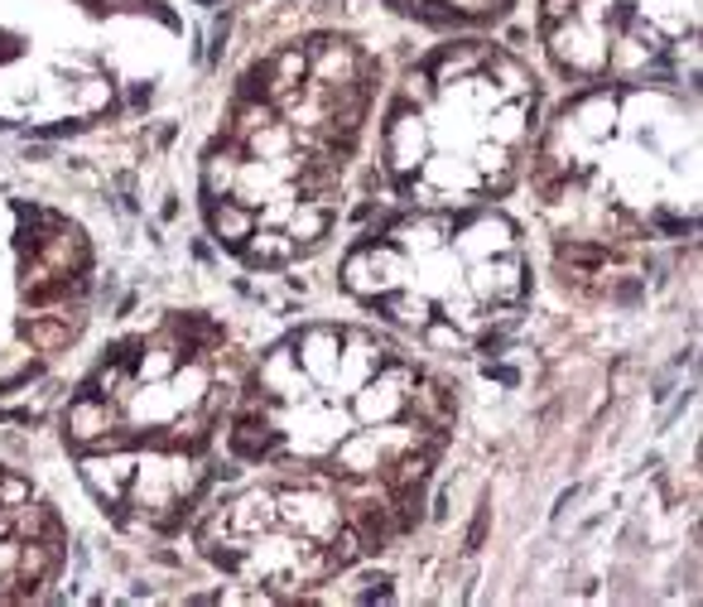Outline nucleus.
<instances>
[{
    "instance_id": "nucleus-1",
    "label": "nucleus",
    "mask_w": 703,
    "mask_h": 607,
    "mask_svg": "<svg viewBox=\"0 0 703 607\" xmlns=\"http://www.w3.org/2000/svg\"><path fill=\"white\" fill-rule=\"evenodd\" d=\"M457 430V391L400 337L323 319L285 333L241 376L227 463L304 478L396 545L419 521Z\"/></svg>"
},
{
    "instance_id": "nucleus-2",
    "label": "nucleus",
    "mask_w": 703,
    "mask_h": 607,
    "mask_svg": "<svg viewBox=\"0 0 703 607\" xmlns=\"http://www.w3.org/2000/svg\"><path fill=\"white\" fill-rule=\"evenodd\" d=\"M381 92L386 63L356 34L318 29L261 53L198 164L212 241L247 270L314 256L342 218Z\"/></svg>"
},
{
    "instance_id": "nucleus-3",
    "label": "nucleus",
    "mask_w": 703,
    "mask_h": 607,
    "mask_svg": "<svg viewBox=\"0 0 703 607\" xmlns=\"http://www.w3.org/2000/svg\"><path fill=\"white\" fill-rule=\"evenodd\" d=\"M247 352L208 309H160L102 347L63 405V454L121 531L170 535L227 463Z\"/></svg>"
},
{
    "instance_id": "nucleus-4",
    "label": "nucleus",
    "mask_w": 703,
    "mask_h": 607,
    "mask_svg": "<svg viewBox=\"0 0 703 607\" xmlns=\"http://www.w3.org/2000/svg\"><path fill=\"white\" fill-rule=\"evenodd\" d=\"M526 164L568 280L699 227V111L675 87H588L535 131Z\"/></svg>"
},
{
    "instance_id": "nucleus-5",
    "label": "nucleus",
    "mask_w": 703,
    "mask_h": 607,
    "mask_svg": "<svg viewBox=\"0 0 703 607\" xmlns=\"http://www.w3.org/2000/svg\"><path fill=\"white\" fill-rule=\"evenodd\" d=\"M376 111V194L396 208H463L516 188L540 131V83L492 39H449L424 49Z\"/></svg>"
},
{
    "instance_id": "nucleus-6",
    "label": "nucleus",
    "mask_w": 703,
    "mask_h": 607,
    "mask_svg": "<svg viewBox=\"0 0 703 607\" xmlns=\"http://www.w3.org/2000/svg\"><path fill=\"white\" fill-rule=\"evenodd\" d=\"M188 53L174 0H0V131H87L145 111Z\"/></svg>"
},
{
    "instance_id": "nucleus-7",
    "label": "nucleus",
    "mask_w": 703,
    "mask_h": 607,
    "mask_svg": "<svg viewBox=\"0 0 703 607\" xmlns=\"http://www.w3.org/2000/svg\"><path fill=\"white\" fill-rule=\"evenodd\" d=\"M338 285L386 329L429 347H463L526 299L530 265L520 227L487 202L400 208L348 246Z\"/></svg>"
},
{
    "instance_id": "nucleus-8",
    "label": "nucleus",
    "mask_w": 703,
    "mask_h": 607,
    "mask_svg": "<svg viewBox=\"0 0 703 607\" xmlns=\"http://www.w3.org/2000/svg\"><path fill=\"white\" fill-rule=\"evenodd\" d=\"M198 549L212 569L261 593H309L386 545L338 492L241 468L237 482L198 506Z\"/></svg>"
},
{
    "instance_id": "nucleus-9",
    "label": "nucleus",
    "mask_w": 703,
    "mask_h": 607,
    "mask_svg": "<svg viewBox=\"0 0 703 607\" xmlns=\"http://www.w3.org/2000/svg\"><path fill=\"white\" fill-rule=\"evenodd\" d=\"M97 309V241L35 194H0V400L43 381Z\"/></svg>"
},
{
    "instance_id": "nucleus-10",
    "label": "nucleus",
    "mask_w": 703,
    "mask_h": 607,
    "mask_svg": "<svg viewBox=\"0 0 703 607\" xmlns=\"http://www.w3.org/2000/svg\"><path fill=\"white\" fill-rule=\"evenodd\" d=\"M535 29L568 83H651L694 63L699 0H535Z\"/></svg>"
},
{
    "instance_id": "nucleus-11",
    "label": "nucleus",
    "mask_w": 703,
    "mask_h": 607,
    "mask_svg": "<svg viewBox=\"0 0 703 607\" xmlns=\"http://www.w3.org/2000/svg\"><path fill=\"white\" fill-rule=\"evenodd\" d=\"M68 521L29 472L0 463V603H35L63 579Z\"/></svg>"
},
{
    "instance_id": "nucleus-12",
    "label": "nucleus",
    "mask_w": 703,
    "mask_h": 607,
    "mask_svg": "<svg viewBox=\"0 0 703 607\" xmlns=\"http://www.w3.org/2000/svg\"><path fill=\"white\" fill-rule=\"evenodd\" d=\"M386 5L434 29H482L506 15L516 0H386Z\"/></svg>"
}]
</instances>
